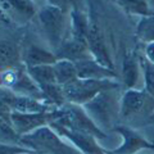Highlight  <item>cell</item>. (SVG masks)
Masks as SVG:
<instances>
[{"mask_svg": "<svg viewBox=\"0 0 154 154\" xmlns=\"http://www.w3.org/2000/svg\"><path fill=\"white\" fill-rule=\"evenodd\" d=\"M154 114V96L145 90L128 89L123 91L121 100L119 123L135 130L152 125Z\"/></svg>", "mask_w": 154, "mask_h": 154, "instance_id": "obj_1", "label": "cell"}, {"mask_svg": "<svg viewBox=\"0 0 154 154\" xmlns=\"http://www.w3.org/2000/svg\"><path fill=\"white\" fill-rule=\"evenodd\" d=\"M121 88L104 90L84 105L96 126L107 134L108 131H113L114 127L119 125L121 100L123 95Z\"/></svg>", "mask_w": 154, "mask_h": 154, "instance_id": "obj_2", "label": "cell"}, {"mask_svg": "<svg viewBox=\"0 0 154 154\" xmlns=\"http://www.w3.org/2000/svg\"><path fill=\"white\" fill-rule=\"evenodd\" d=\"M37 21L48 44L54 51L71 36V25L67 22V13L54 5L48 4L42 7L37 12Z\"/></svg>", "mask_w": 154, "mask_h": 154, "instance_id": "obj_3", "label": "cell"}, {"mask_svg": "<svg viewBox=\"0 0 154 154\" xmlns=\"http://www.w3.org/2000/svg\"><path fill=\"white\" fill-rule=\"evenodd\" d=\"M53 123L60 125V126L72 130V131L90 134L98 140L108 137V134L104 132L102 128H99L96 123L91 119V117L85 110L84 105L66 103L63 107L59 108V117Z\"/></svg>", "mask_w": 154, "mask_h": 154, "instance_id": "obj_4", "label": "cell"}, {"mask_svg": "<svg viewBox=\"0 0 154 154\" xmlns=\"http://www.w3.org/2000/svg\"><path fill=\"white\" fill-rule=\"evenodd\" d=\"M121 84L114 79L91 80V79H76L75 81L63 86V93L67 103L85 105L94 99L99 93L108 89L121 88Z\"/></svg>", "mask_w": 154, "mask_h": 154, "instance_id": "obj_5", "label": "cell"}, {"mask_svg": "<svg viewBox=\"0 0 154 154\" xmlns=\"http://www.w3.org/2000/svg\"><path fill=\"white\" fill-rule=\"evenodd\" d=\"M2 88H7L18 95L31 96L38 100H45V96L32 77L28 75L26 66L2 71Z\"/></svg>", "mask_w": 154, "mask_h": 154, "instance_id": "obj_6", "label": "cell"}, {"mask_svg": "<svg viewBox=\"0 0 154 154\" xmlns=\"http://www.w3.org/2000/svg\"><path fill=\"white\" fill-rule=\"evenodd\" d=\"M58 117H59V109L41 113L12 112V125L21 136H25L38 128L50 126L53 122L57 121Z\"/></svg>", "mask_w": 154, "mask_h": 154, "instance_id": "obj_7", "label": "cell"}, {"mask_svg": "<svg viewBox=\"0 0 154 154\" xmlns=\"http://www.w3.org/2000/svg\"><path fill=\"white\" fill-rule=\"evenodd\" d=\"M0 102L5 103L13 112L21 113H41V112H51L58 108L53 107L44 100H38L31 96L18 95L7 88H2L0 90Z\"/></svg>", "mask_w": 154, "mask_h": 154, "instance_id": "obj_8", "label": "cell"}, {"mask_svg": "<svg viewBox=\"0 0 154 154\" xmlns=\"http://www.w3.org/2000/svg\"><path fill=\"white\" fill-rule=\"evenodd\" d=\"M114 132L121 135L122 144L113 150H108L112 154H137L143 149H152L154 150V143L149 141L143 135L132 127L126 125H117L113 130Z\"/></svg>", "mask_w": 154, "mask_h": 154, "instance_id": "obj_9", "label": "cell"}, {"mask_svg": "<svg viewBox=\"0 0 154 154\" xmlns=\"http://www.w3.org/2000/svg\"><path fill=\"white\" fill-rule=\"evenodd\" d=\"M50 127L54 128L62 137H64L67 141H69L82 154H107L105 149H103L99 145L98 139L93 136V135L79 132V131H72V130H68L57 123H51Z\"/></svg>", "mask_w": 154, "mask_h": 154, "instance_id": "obj_10", "label": "cell"}, {"mask_svg": "<svg viewBox=\"0 0 154 154\" xmlns=\"http://www.w3.org/2000/svg\"><path fill=\"white\" fill-rule=\"evenodd\" d=\"M54 54L57 57V60L66 59V60L73 62V63L93 58L89 49L88 41H82L71 36L60 45L59 49L54 51Z\"/></svg>", "mask_w": 154, "mask_h": 154, "instance_id": "obj_11", "label": "cell"}, {"mask_svg": "<svg viewBox=\"0 0 154 154\" xmlns=\"http://www.w3.org/2000/svg\"><path fill=\"white\" fill-rule=\"evenodd\" d=\"M77 73L80 79H91V80H105V79H114L117 73L113 69H109L108 67L100 64L94 58L81 60L76 63Z\"/></svg>", "mask_w": 154, "mask_h": 154, "instance_id": "obj_12", "label": "cell"}, {"mask_svg": "<svg viewBox=\"0 0 154 154\" xmlns=\"http://www.w3.org/2000/svg\"><path fill=\"white\" fill-rule=\"evenodd\" d=\"M22 62L26 67L53 66L57 62V57L53 51L36 44H28L22 51Z\"/></svg>", "mask_w": 154, "mask_h": 154, "instance_id": "obj_13", "label": "cell"}, {"mask_svg": "<svg viewBox=\"0 0 154 154\" xmlns=\"http://www.w3.org/2000/svg\"><path fill=\"white\" fill-rule=\"evenodd\" d=\"M2 8L17 22H28L37 16L32 0H2Z\"/></svg>", "mask_w": 154, "mask_h": 154, "instance_id": "obj_14", "label": "cell"}, {"mask_svg": "<svg viewBox=\"0 0 154 154\" xmlns=\"http://www.w3.org/2000/svg\"><path fill=\"white\" fill-rule=\"evenodd\" d=\"M140 58L136 51H128L125 54L122 60V85L128 89H134L137 84L140 75Z\"/></svg>", "mask_w": 154, "mask_h": 154, "instance_id": "obj_15", "label": "cell"}, {"mask_svg": "<svg viewBox=\"0 0 154 154\" xmlns=\"http://www.w3.org/2000/svg\"><path fill=\"white\" fill-rule=\"evenodd\" d=\"M22 53L16 40L2 38V71L22 67ZM25 66V64H23Z\"/></svg>", "mask_w": 154, "mask_h": 154, "instance_id": "obj_16", "label": "cell"}, {"mask_svg": "<svg viewBox=\"0 0 154 154\" xmlns=\"http://www.w3.org/2000/svg\"><path fill=\"white\" fill-rule=\"evenodd\" d=\"M71 37L88 41L89 33V14L82 9H73L69 13Z\"/></svg>", "mask_w": 154, "mask_h": 154, "instance_id": "obj_17", "label": "cell"}, {"mask_svg": "<svg viewBox=\"0 0 154 154\" xmlns=\"http://www.w3.org/2000/svg\"><path fill=\"white\" fill-rule=\"evenodd\" d=\"M53 67H54L57 82L60 86H64L67 84L72 82V81H75L76 79H79L77 67H76V63H73V62L59 59L53 64Z\"/></svg>", "mask_w": 154, "mask_h": 154, "instance_id": "obj_18", "label": "cell"}, {"mask_svg": "<svg viewBox=\"0 0 154 154\" xmlns=\"http://www.w3.org/2000/svg\"><path fill=\"white\" fill-rule=\"evenodd\" d=\"M33 81L40 86V89L48 88L50 85L58 84L55 79V72L53 66H37V67H26Z\"/></svg>", "mask_w": 154, "mask_h": 154, "instance_id": "obj_19", "label": "cell"}, {"mask_svg": "<svg viewBox=\"0 0 154 154\" xmlns=\"http://www.w3.org/2000/svg\"><path fill=\"white\" fill-rule=\"evenodd\" d=\"M135 36L140 44L146 45L154 41V13L140 17L136 26V31H135Z\"/></svg>", "mask_w": 154, "mask_h": 154, "instance_id": "obj_20", "label": "cell"}, {"mask_svg": "<svg viewBox=\"0 0 154 154\" xmlns=\"http://www.w3.org/2000/svg\"><path fill=\"white\" fill-rule=\"evenodd\" d=\"M116 2L127 14L144 17L152 13L148 0H116Z\"/></svg>", "mask_w": 154, "mask_h": 154, "instance_id": "obj_21", "label": "cell"}, {"mask_svg": "<svg viewBox=\"0 0 154 154\" xmlns=\"http://www.w3.org/2000/svg\"><path fill=\"white\" fill-rule=\"evenodd\" d=\"M140 58V66L144 73V90L154 96V64L149 62L145 55L139 54Z\"/></svg>", "mask_w": 154, "mask_h": 154, "instance_id": "obj_22", "label": "cell"}, {"mask_svg": "<svg viewBox=\"0 0 154 154\" xmlns=\"http://www.w3.org/2000/svg\"><path fill=\"white\" fill-rule=\"evenodd\" d=\"M0 135H2V144L8 145H21L22 136L19 135L12 123L0 122Z\"/></svg>", "mask_w": 154, "mask_h": 154, "instance_id": "obj_23", "label": "cell"}, {"mask_svg": "<svg viewBox=\"0 0 154 154\" xmlns=\"http://www.w3.org/2000/svg\"><path fill=\"white\" fill-rule=\"evenodd\" d=\"M48 2L50 5L59 8L67 14H69L73 9L85 11V5H88V0H48Z\"/></svg>", "mask_w": 154, "mask_h": 154, "instance_id": "obj_24", "label": "cell"}, {"mask_svg": "<svg viewBox=\"0 0 154 154\" xmlns=\"http://www.w3.org/2000/svg\"><path fill=\"white\" fill-rule=\"evenodd\" d=\"M30 150L31 149L23 145H8V144H2L0 145V154H22Z\"/></svg>", "mask_w": 154, "mask_h": 154, "instance_id": "obj_25", "label": "cell"}, {"mask_svg": "<svg viewBox=\"0 0 154 154\" xmlns=\"http://www.w3.org/2000/svg\"><path fill=\"white\" fill-rule=\"evenodd\" d=\"M144 55H145V58L149 62H152L154 64V41L149 42V44L144 46Z\"/></svg>", "mask_w": 154, "mask_h": 154, "instance_id": "obj_26", "label": "cell"}, {"mask_svg": "<svg viewBox=\"0 0 154 154\" xmlns=\"http://www.w3.org/2000/svg\"><path fill=\"white\" fill-rule=\"evenodd\" d=\"M22 154H40V153H37V152H33V150H30V152H27V153H22Z\"/></svg>", "mask_w": 154, "mask_h": 154, "instance_id": "obj_27", "label": "cell"}, {"mask_svg": "<svg viewBox=\"0 0 154 154\" xmlns=\"http://www.w3.org/2000/svg\"><path fill=\"white\" fill-rule=\"evenodd\" d=\"M152 125H154V114H153V117H152Z\"/></svg>", "mask_w": 154, "mask_h": 154, "instance_id": "obj_28", "label": "cell"}, {"mask_svg": "<svg viewBox=\"0 0 154 154\" xmlns=\"http://www.w3.org/2000/svg\"><path fill=\"white\" fill-rule=\"evenodd\" d=\"M105 152H107V154H112V153H109V152H108V150H105Z\"/></svg>", "mask_w": 154, "mask_h": 154, "instance_id": "obj_29", "label": "cell"}]
</instances>
